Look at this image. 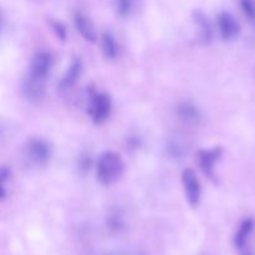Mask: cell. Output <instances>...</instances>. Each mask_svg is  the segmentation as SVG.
<instances>
[{
    "mask_svg": "<svg viewBox=\"0 0 255 255\" xmlns=\"http://www.w3.org/2000/svg\"><path fill=\"white\" fill-rule=\"evenodd\" d=\"M82 69H84V64H82L81 59H74L72 62L70 64V66L67 67L66 72L62 76L61 81H60V87L62 90H67L70 87L74 86L76 84V81L79 80V77L81 76Z\"/></svg>",
    "mask_w": 255,
    "mask_h": 255,
    "instance_id": "9c48e42d",
    "label": "cell"
},
{
    "mask_svg": "<svg viewBox=\"0 0 255 255\" xmlns=\"http://www.w3.org/2000/svg\"><path fill=\"white\" fill-rule=\"evenodd\" d=\"M112 111L111 97L104 92H94L90 96L87 114L94 124L101 125L110 117Z\"/></svg>",
    "mask_w": 255,
    "mask_h": 255,
    "instance_id": "7a4b0ae2",
    "label": "cell"
},
{
    "mask_svg": "<svg viewBox=\"0 0 255 255\" xmlns=\"http://www.w3.org/2000/svg\"><path fill=\"white\" fill-rule=\"evenodd\" d=\"M193 17L199 30V39H201V41L203 42V44H208L212 40L211 22H209V20L207 19V16L202 11L194 12Z\"/></svg>",
    "mask_w": 255,
    "mask_h": 255,
    "instance_id": "7c38bea8",
    "label": "cell"
},
{
    "mask_svg": "<svg viewBox=\"0 0 255 255\" xmlns=\"http://www.w3.org/2000/svg\"><path fill=\"white\" fill-rule=\"evenodd\" d=\"M107 224H109V229L111 232H121L124 229L125 222L120 214H112L109 217Z\"/></svg>",
    "mask_w": 255,
    "mask_h": 255,
    "instance_id": "9a60e30c",
    "label": "cell"
},
{
    "mask_svg": "<svg viewBox=\"0 0 255 255\" xmlns=\"http://www.w3.org/2000/svg\"><path fill=\"white\" fill-rule=\"evenodd\" d=\"M217 24H218L219 34L224 40L234 39L241 32V25L231 12H221L217 19Z\"/></svg>",
    "mask_w": 255,
    "mask_h": 255,
    "instance_id": "52a82bcc",
    "label": "cell"
},
{
    "mask_svg": "<svg viewBox=\"0 0 255 255\" xmlns=\"http://www.w3.org/2000/svg\"><path fill=\"white\" fill-rule=\"evenodd\" d=\"M254 228H255V222L253 219L247 218L242 222L239 228L237 229L236 236H234V244H236L237 249L243 251V249L246 248L247 244H248L249 238H251V236L253 234Z\"/></svg>",
    "mask_w": 255,
    "mask_h": 255,
    "instance_id": "30bf717a",
    "label": "cell"
},
{
    "mask_svg": "<svg viewBox=\"0 0 255 255\" xmlns=\"http://www.w3.org/2000/svg\"><path fill=\"white\" fill-rule=\"evenodd\" d=\"M52 66H54V57H52V55L47 51H39L32 57L27 76L45 82L49 74L51 72Z\"/></svg>",
    "mask_w": 255,
    "mask_h": 255,
    "instance_id": "277c9868",
    "label": "cell"
},
{
    "mask_svg": "<svg viewBox=\"0 0 255 255\" xmlns=\"http://www.w3.org/2000/svg\"><path fill=\"white\" fill-rule=\"evenodd\" d=\"M100 41H101V50L104 56L107 60L116 59L117 55H119V44H117L114 35L109 31L102 32Z\"/></svg>",
    "mask_w": 255,
    "mask_h": 255,
    "instance_id": "8fae6325",
    "label": "cell"
},
{
    "mask_svg": "<svg viewBox=\"0 0 255 255\" xmlns=\"http://www.w3.org/2000/svg\"><path fill=\"white\" fill-rule=\"evenodd\" d=\"M50 26H51L52 31L55 32V35H56L59 39H66V27H65V25L62 24V22L56 21V20H50Z\"/></svg>",
    "mask_w": 255,
    "mask_h": 255,
    "instance_id": "e0dca14e",
    "label": "cell"
},
{
    "mask_svg": "<svg viewBox=\"0 0 255 255\" xmlns=\"http://www.w3.org/2000/svg\"><path fill=\"white\" fill-rule=\"evenodd\" d=\"M242 9L249 20H255V1L254 0H242Z\"/></svg>",
    "mask_w": 255,
    "mask_h": 255,
    "instance_id": "2e32d148",
    "label": "cell"
},
{
    "mask_svg": "<svg viewBox=\"0 0 255 255\" xmlns=\"http://www.w3.org/2000/svg\"><path fill=\"white\" fill-rule=\"evenodd\" d=\"M0 176H1V199H5L6 198L7 179H10V171L6 167H2L1 172H0Z\"/></svg>",
    "mask_w": 255,
    "mask_h": 255,
    "instance_id": "ac0fdd59",
    "label": "cell"
},
{
    "mask_svg": "<svg viewBox=\"0 0 255 255\" xmlns=\"http://www.w3.org/2000/svg\"><path fill=\"white\" fill-rule=\"evenodd\" d=\"M125 171V162L116 152H105L96 162L97 181L102 186L116 183Z\"/></svg>",
    "mask_w": 255,
    "mask_h": 255,
    "instance_id": "6da1fadb",
    "label": "cell"
},
{
    "mask_svg": "<svg viewBox=\"0 0 255 255\" xmlns=\"http://www.w3.org/2000/svg\"><path fill=\"white\" fill-rule=\"evenodd\" d=\"M178 114L182 119L188 122H197L201 119V114L198 110L189 104H182L178 107Z\"/></svg>",
    "mask_w": 255,
    "mask_h": 255,
    "instance_id": "4fadbf2b",
    "label": "cell"
},
{
    "mask_svg": "<svg viewBox=\"0 0 255 255\" xmlns=\"http://www.w3.org/2000/svg\"><path fill=\"white\" fill-rule=\"evenodd\" d=\"M115 7L119 15L128 16L133 9V0H115Z\"/></svg>",
    "mask_w": 255,
    "mask_h": 255,
    "instance_id": "5bb4252c",
    "label": "cell"
},
{
    "mask_svg": "<svg viewBox=\"0 0 255 255\" xmlns=\"http://www.w3.org/2000/svg\"><path fill=\"white\" fill-rule=\"evenodd\" d=\"M52 154L51 146L42 138H30L25 146V156L31 163L44 166L50 161Z\"/></svg>",
    "mask_w": 255,
    "mask_h": 255,
    "instance_id": "3957f363",
    "label": "cell"
},
{
    "mask_svg": "<svg viewBox=\"0 0 255 255\" xmlns=\"http://www.w3.org/2000/svg\"><path fill=\"white\" fill-rule=\"evenodd\" d=\"M221 147H216V148L212 149H201L197 153V162H198L199 167H201V169L207 177L214 178L216 177V164L221 159Z\"/></svg>",
    "mask_w": 255,
    "mask_h": 255,
    "instance_id": "8992f818",
    "label": "cell"
},
{
    "mask_svg": "<svg viewBox=\"0 0 255 255\" xmlns=\"http://www.w3.org/2000/svg\"><path fill=\"white\" fill-rule=\"evenodd\" d=\"M75 26H76L77 31L80 32L82 37L89 42H95L97 40V31L95 29L94 22L91 21L89 16H86L82 12H76L74 16Z\"/></svg>",
    "mask_w": 255,
    "mask_h": 255,
    "instance_id": "ba28073f",
    "label": "cell"
},
{
    "mask_svg": "<svg viewBox=\"0 0 255 255\" xmlns=\"http://www.w3.org/2000/svg\"><path fill=\"white\" fill-rule=\"evenodd\" d=\"M243 255H254L252 252H246V253H243Z\"/></svg>",
    "mask_w": 255,
    "mask_h": 255,
    "instance_id": "d6986e66",
    "label": "cell"
},
{
    "mask_svg": "<svg viewBox=\"0 0 255 255\" xmlns=\"http://www.w3.org/2000/svg\"><path fill=\"white\" fill-rule=\"evenodd\" d=\"M182 184H183L187 202L192 207L198 206L202 198V187L194 169L186 168L182 172Z\"/></svg>",
    "mask_w": 255,
    "mask_h": 255,
    "instance_id": "5b68a950",
    "label": "cell"
}]
</instances>
